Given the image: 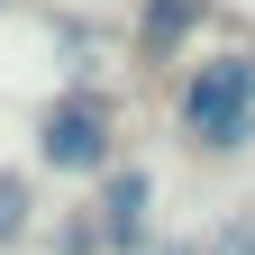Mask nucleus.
Returning a JSON list of instances; mask_svg holds the SVG:
<instances>
[{
    "mask_svg": "<svg viewBox=\"0 0 255 255\" xmlns=\"http://www.w3.org/2000/svg\"><path fill=\"white\" fill-rule=\"evenodd\" d=\"M182 119H191L201 146H246V137H255V64H246V55L201 64L191 91H182Z\"/></svg>",
    "mask_w": 255,
    "mask_h": 255,
    "instance_id": "obj_1",
    "label": "nucleus"
},
{
    "mask_svg": "<svg viewBox=\"0 0 255 255\" xmlns=\"http://www.w3.org/2000/svg\"><path fill=\"white\" fill-rule=\"evenodd\" d=\"M101 146H110V119L91 110V101H64V110L46 119V164L82 173V164H101Z\"/></svg>",
    "mask_w": 255,
    "mask_h": 255,
    "instance_id": "obj_2",
    "label": "nucleus"
}]
</instances>
